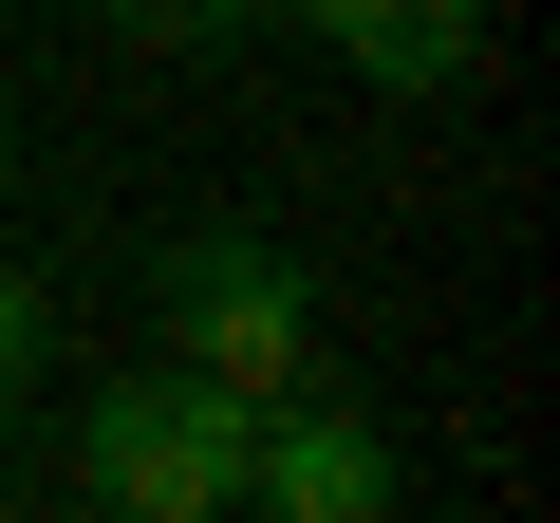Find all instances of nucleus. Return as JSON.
<instances>
[{"label": "nucleus", "instance_id": "f257e3e1", "mask_svg": "<svg viewBox=\"0 0 560 523\" xmlns=\"http://www.w3.org/2000/svg\"><path fill=\"white\" fill-rule=\"evenodd\" d=\"M243 430H261V393L150 356V374H113V393L75 411V486L131 504V523H224V504H243Z\"/></svg>", "mask_w": 560, "mask_h": 523}, {"label": "nucleus", "instance_id": "f03ea898", "mask_svg": "<svg viewBox=\"0 0 560 523\" xmlns=\"http://www.w3.org/2000/svg\"><path fill=\"white\" fill-rule=\"evenodd\" d=\"M150 337L224 393H300L318 374V281H300V243H261V224H187L150 262Z\"/></svg>", "mask_w": 560, "mask_h": 523}, {"label": "nucleus", "instance_id": "7ed1b4c3", "mask_svg": "<svg viewBox=\"0 0 560 523\" xmlns=\"http://www.w3.org/2000/svg\"><path fill=\"white\" fill-rule=\"evenodd\" d=\"M411 467H393V430H355L318 374L300 393H261V430H243V504H280V523H374Z\"/></svg>", "mask_w": 560, "mask_h": 523}, {"label": "nucleus", "instance_id": "20e7f679", "mask_svg": "<svg viewBox=\"0 0 560 523\" xmlns=\"http://www.w3.org/2000/svg\"><path fill=\"white\" fill-rule=\"evenodd\" d=\"M300 20H318L374 94H448V75L486 57V0H300Z\"/></svg>", "mask_w": 560, "mask_h": 523}, {"label": "nucleus", "instance_id": "39448f33", "mask_svg": "<svg viewBox=\"0 0 560 523\" xmlns=\"http://www.w3.org/2000/svg\"><path fill=\"white\" fill-rule=\"evenodd\" d=\"M94 20H113V38H243L261 0H94Z\"/></svg>", "mask_w": 560, "mask_h": 523}, {"label": "nucleus", "instance_id": "423d86ee", "mask_svg": "<svg viewBox=\"0 0 560 523\" xmlns=\"http://www.w3.org/2000/svg\"><path fill=\"white\" fill-rule=\"evenodd\" d=\"M0 187H20V131H0Z\"/></svg>", "mask_w": 560, "mask_h": 523}]
</instances>
